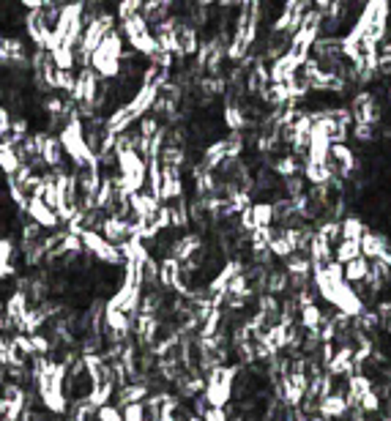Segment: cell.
I'll list each match as a JSON object with an SVG mask.
<instances>
[{"label":"cell","mask_w":391,"mask_h":421,"mask_svg":"<svg viewBox=\"0 0 391 421\" xmlns=\"http://www.w3.org/2000/svg\"><path fill=\"white\" fill-rule=\"evenodd\" d=\"M64 148H61V140L58 134H47L44 142H41V151H38V162L44 164V170H55L64 164Z\"/></svg>","instance_id":"6"},{"label":"cell","mask_w":391,"mask_h":421,"mask_svg":"<svg viewBox=\"0 0 391 421\" xmlns=\"http://www.w3.org/2000/svg\"><path fill=\"white\" fill-rule=\"evenodd\" d=\"M222 121H225V129H230V134L241 131L244 126H246V115H244V107H241L238 101H233V98H230L228 104H225V110H222Z\"/></svg>","instance_id":"8"},{"label":"cell","mask_w":391,"mask_h":421,"mask_svg":"<svg viewBox=\"0 0 391 421\" xmlns=\"http://www.w3.org/2000/svg\"><path fill=\"white\" fill-rule=\"evenodd\" d=\"M52 66L61 68V71H74L77 68V58H74V50L71 47H58L55 52H50Z\"/></svg>","instance_id":"13"},{"label":"cell","mask_w":391,"mask_h":421,"mask_svg":"<svg viewBox=\"0 0 391 421\" xmlns=\"http://www.w3.org/2000/svg\"><path fill=\"white\" fill-rule=\"evenodd\" d=\"M323 320H326V315L320 312V306L315 301L312 304H301V328L304 331H318Z\"/></svg>","instance_id":"9"},{"label":"cell","mask_w":391,"mask_h":421,"mask_svg":"<svg viewBox=\"0 0 391 421\" xmlns=\"http://www.w3.org/2000/svg\"><path fill=\"white\" fill-rule=\"evenodd\" d=\"M274 172H276L282 181L293 178V175H298V159H295L293 154H285L282 159H276V162H274Z\"/></svg>","instance_id":"14"},{"label":"cell","mask_w":391,"mask_h":421,"mask_svg":"<svg viewBox=\"0 0 391 421\" xmlns=\"http://www.w3.org/2000/svg\"><path fill=\"white\" fill-rule=\"evenodd\" d=\"M331 258H334V263H339V265H345V263H351V260L361 258L359 241H339V244L331 249Z\"/></svg>","instance_id":"12"},{"label":"cell","mask_w":391,"mask_h":421,"mask_svg":"<svg viewBox=\"0 0 391 421\" xmlns=\"http://www.w3.org/2000/svg\"><path fill=\"white\" fill-rule=\"evenodd\" d=\"M241 367L238 364H222V367H214L208 375H205V391H202V399L208 408H219L225 411L230 402H233V386H235V378H238Z\"/></svg>","instance_id":"2"},{"label":"cell","mask_w":391,"mask_h":421,"mask_svg":"<svg viewBox=\"0 0 391 421\" xmlns=\"http://www.w3.org/2000/svg\"><path fill=\"white\" fill-rule=\"evenodd\" d=\"M3 309H6V301H3V295H0V315H3Z\"/></svg>","instance_id":"19"},{"label":"cell","mask_w":391,"mask_h":421,"mask_svg":"<svg viewBox=\"0 0 391 421\" xmlns=\"http://www.w3.org/2000/svg\"><path fill=\"white\" fill-rule=\"evenodd\" d=\"M367 276H369V260L367 258H356L342 265V279H345L348 285H353V288H356V285H364Z\"/></svg>","instance_id":"7"},{"label":"cell","mask_w":391,"mask_h":421,"mask_svg":"<svg viewBox=\"0 0 391 421\" xmlns=\"http://www.w3.org/2000/svg\"><path fill=\"white\" fill-rule=\"evenodd\" d=\"M159 200L151 195V192H137V195L129 197V211L134 219H154L156 216V211H159Z\"/></svg>","instance_id":"5"},{"label":"cell","mask_w":391,"mask_h":421,"mask_svg":"<svg viewBox=\"0 0 391 421\" xmlns=\"http://www.w3.org/2000/svg\"><path fill=\"white\" fill-rule=\"evenodd\" d=\"M389 337H391V318H389Z\"/></svg>","instance_id":"20"},{"label":"cell","mask_w":391,"mask_h":421,"mask_svg":"<svg viewBox=\"0 0 391 421\" xmlns=\"http://www.w3.org/2000/svg\"><path fill=\"white\" fill-rule=\"evenodd\" d=\"M124 52H126V41H124L121 31L115 28V31L107 33L104 41L94 50L91 66H88V68L96 74L98 80L112 82V80L118 77V71H121V58H124Z\"/></svg>","instance_id":"1"},{"label":"cell","mask_w":391,"mask_h":421,"mask_svg":"<svg viewBox=\"0 0 391 421\" xmlns=\"http://www.w3.org/2000/svg\"><path fill=\"white\" fill-rule=\"evenodd\" d=\"M14 279H17V265L0 263V282H14Z\"/></svg>","instance_id":"18"},{"label":"cell","mask_w":391,"mask_h":421,"mask_svg":"<svg viewBox=\"0 0 391 421\" xmlns=\"http://www.w3.org/2000/svg\"><path fill=\"white\" fill-rule=\"evenodd\" d=\"M249 214H252L255 230H258V227H274V222H276L274 202H255V205H249Z\"/></svg>","instance_id":"10"},{"label":"cell","mask_w":391,"mask_h":421,"mask_svg":"<svg viewBox=\"0 0 391 421\" xmlns=\"http://www.w3.org/2000/svg\"><path fill=\"white\" fill-rule=\"evenodd\" d=\"M20 260V252H17V244L11 238H0V263H11L17 265Z\"/></svg>","instance_id":"16"},{"label":"cell","mask_w":391,"mask_h":421,"mask_svg":"<svg viewBox=\"0 0 391 421\" xmlns=\"http://www.w3.org/2000/svg\"><path fill=\"white\" fill-rule=\"evenodd\" d=\"M364 232H367V225L359 216H345L339 222V241H361Z\"/></svg>","instance_id":"11"},{"label":"cell","mask_w":391,"mask_h":421,"mask_svg":"<svg viewBox=\"0 0 391 421\" xmlns=\"http://www.w3.org/2000/svg\"><path fill=\"white\" fill-rule=\"evenodd\" d=\"M318 416L323 421H337L348 416V399L342 391H331L318 402Z\"/></svg>","instance_id":"4"},{"label":"cell","mask_w":391,"mask_h":421,"mask_svg":"<svg viewBox=\"0 0 391 421\" xmlns=\"http://www.w3.org/2000/svg\"><path fill=\"white\" fill-rule=\"evenodd\" d=\"M96 421H124L121 419V411L115 405H104L96 411Z\"/></svg>","instance_id":"17"},{"label":"cell","mask_w":391,"mask_h":421,"mask_svg":"<svg viewBox=\"0 0 391 421\" xmlns=\"http://www.w3.org/2000/svg\"><path fill=\"white\" fill-rule=\"evenodd\" d=\"M25 216L31 219L33 225L41 227V230H58V227H61L58 216H55V211H52V208H47L38 197H31V200H28V205H25Z\"/></svg>","instance_id":"3"},{"label":"cell","mask_w":391,"mask_h":421,"mask_svg":"<svg viewBox=\"0 0 391 421\" xmlns=\"http://www.w3.org/2000/svg\"><path fill=\"white\" fill-rule=\"evenodd\" d=\"M142 11V3L140 0H121V3H115V20L118 22H124V20H131V17H137Z\"/></svg>","instance_id":"15"}]
</instances>
